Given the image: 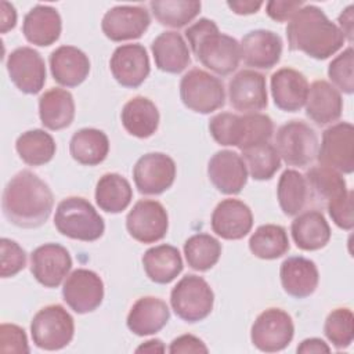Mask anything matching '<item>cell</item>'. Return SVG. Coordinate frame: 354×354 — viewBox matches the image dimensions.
<instances>
[{
    "label": "cell",
    "instance_id": "obj_1",
    "mask_svg": "<svg viewBox=\"0 0 354 354\" xmlns=\"http://www.w3.org/2000/svg\"><path fill=\"white\" fill-rule=\"evenodd\" d=\"M53 206L54 196L48 184L29 170L17 173L3 191V213L11 224L21 228L44 224Z\"/></svg>",
    "mask_w": 354,
    "mask_h": 354
},
{
    "label": "cell",
    "instance_id": "obj_2",
    "mask_svg": "<svg viewBox=\"0 0 354 354\" xmlns=\"http://www.w3.org/2000/svg\"><path fill=\"white\" fill-rule=\"evenodd\" d=\"M286 37L292 51H301L315 59L329 58L346 41L337 25L313 4H304L288 22Z\"/></svg>",
    "mask_w": 354,
    "mask_h": 354
},
{
    "label": "cell",
    "instance_id": "obj_3",
    "mask_svg": "<svg viewBox=\"0 0 354 354\" xmlns=\"http://www.w3.org/2000/svg\"><path fill=\"white\" fill-rule=\"evenodd\" d=\"M184 33L192 53L212 72L227 76L238 68L241 44L232 36L221 33L214 21L201 18Z\"/></svg>",
    "mask_w": 354,
    "mask_h": 354
},
{
    "label": "cell",
    "instance_id": "obj_4",
    "mask_svg": "<svg viewBox=\"0 0 354 354\" xmlns=\"http://www.w3.org/2000/svg\"><path fill=\"white\" fill-rule=\"evenodd\" d=\"M209 131L214 141L223 147H236L241 151L268 142L274 133V123L264 113L221 112L209 122Z\"/></svg>",
    "mask_w": 354,
    "mask_h": 354
},
{
    "label": "cell",
    "instance_id": "obj_5",
    "mask_svg": "<svg viewBox=\"0 0 354 354\" xmlns=\"http://www.w3.org/2000/svg\"><path fill=\"white\" fill-rule=\"evenodd\" d=\"M54 225L62 235L83 242L97 241L105 231L102 217L87 199L80 196H68L58 203Z\"/></svg>",
    "mask_w": 354,
    "mask_h": 354
},
{
    "label": "cell",
    "instance_id": "obj_6",
    "mask_svg": "<svg viewBox=\"0 0 354 354\" xmlns=\"http://www.w3.org/2000/svg\"><path fill=\"white\" fill-rule=\"evenodd\" d=\"M170 304L176 315L185 322H199L213 310L214 293L198 275H185L170 292Z\"/></svg>",
    "mask_w": 354,
    "mask_h": 354
},
{
    "label": "cell",
    "instance_id": "obj_7",
    "mask_svg": "<svg viewBox=\"0 0 354 354\" xmlns=\"http://www.w3.org/2000/svg\"><path fill=\"white\" fill-rule=\"evenodd\" d=\"M180 98L188 109L206 115L225 104V88L221 79L194 68L181 77Z\"/></svg>",
    "mask_w": 354,
    "mask_h": 354
},
{
    "label": "cell",
    "instance_id": "obj_8",
    "mask_svg": "<svg viewBox=\"0 0 354 354\" xmlns=\"http://www.w3.org/2000/svg\"><path fill=\"white\" fill-rule=\"evenodd\" d=\"M75 333L72 315L59 304L39 310L30 324V335L36 347L47 351L61 350L71 343Z\"/></svg>",
    "mask_w": 354,
    "mask_h": 354
},
{
    "label": "cell",
    "instance_id": "obj_9",
    "mask_svg": "<svg viewBox=\"0 0 354 354\" xmlns=\"http://www.w3.org/2000/svg\"><path fill=\"white\" fill-rule=\"evenodd\" d=\"M279 158L289 166L310 165L318 151V137L313 127L303 120H290L282 124L275 137Z\"/></svg>",
    "mask_w": 354,
    "mask_h": 354
},
{
    "label": "cell",
    "instance_id": "obj_10",
    "mask_svg": "<svg viewBox=\"0 0 354 354\" xmlns=\"http://www.w3.org/2000/svg\"><path fill=\"white\" fill-rule=\"evenodd\" d=\"M295 335L292 317L282 308L271 307L260 313L250 329V340L264 353H277L289 346Z\"/></svg>",
    "mask_w": 354,
    "mask_h": 354
},
{
    "label": "cell",
    "instance_id": "obj_11",
    "mask_svg": "<svg viewBox=\"0 0 354 354\" xmlns=\"http://www.w3.org/2000/svg\"><path fill=\"white\" fill-rule=\"evenodd\" d=\"M315 158L322 166L330 167L339 173L351 174L354 170L353 124L339 122L325 129Z\"/></svg>",
    "mask_w": 354,
    "mask_h": 354
},
{
    "label": "cell",
    "instance_id": "obj_12",
    "mask_svg": "<svg viewBox=\"0 0 354 354\" xmlns=\"http://www.w3.org/2000/svg\"><path fill=\"white\" fill-rule=\"evenodd\" d=\"M126 228L130 236L141 243L158 242L167 234V212L158 201L141 199L127 213Z\"/></svg>",
    "mask_w": 354,
    "mask_h": 354
},
{
    "label": "cell",
    "instance_id": "obj_13",
    "mask_svg": "<svg viewBox=\"0 0 354 354\" xmlns=\"http://www.w3.org/2000/svg\"><path fill=\"white\" fill-rule=\"evenodd\" d=\"M133 178L140 194L159 195L173 185L176 163L162 152L145 153L136 162Z\"/></svg>",
    "mask_w": 354,
    "mask_h": 354
},
{
    "label": "cell",
    "instance_id": "obj_14",
    "mask_svg": "<svg viewBox=\"0 0 354 354\" xmlns=\"http://www.w3.org/2000/svg\"><path fill=\"white\" fill-rule=\"evenodd\" d=\"M62 297L75 313H91L102 303L104 282L97 272L77 268L66 277L62 286Z\"/></svg>",
    "mask_w": 354,
    "mask_h": 354
},
{
    "label": "cell",
    "instance_id": "obj_15",
    "mask_svg": "<svg viewBox=\"0 0 354 354\" xmlns=\"http://www.w3.org/2000/svg\"><path fill=\"white\" fill-rule=\"evenodd\" d=\"M7 72L15 87L25 94L39 93L46 83V64L32 47H18L10 53Z\"/></svg>",
    "mask_w": 354,
    "mask_h": 354
},
{
    "label": "cell",
    "instance_id": "obj_16",
    "mask_svg": "<svg viewBox=\"0 0 354 354\" xmlns=\"http://www.w3.org/2000/svg\"><path fill=\"white\" fill-rule=\"evenodd\" d=\"M72 268L66 248L58 243H44L30 254V272L46 288H57Z\"/></svg>",
    "mask_w": 354,
    "mask_h": 354
},
{
    "label": "cell",
    "instance_id": "obj_17",
    "mask_svg": "<svg viewBox=\"0 0 354 354\" xmlns=\"http://www.w3.org/2000/svg\"><path fill=\"white\" fill-rule=\"evenodd\" d=\"M115 80L126 88H137L149 75V58L142 44H122L116 47L109 61Z\"/></svg>",
    "mask_w": 354,
    "mask_h": 354
},
{
    "label": "cell",
    "instance_id": "obj_18",
    "mask_svg": "<svg viewBox=\"0 0 354 354\" xmlns=\"http://www.w3.org/2000/svg\"><path fill=\"white\" fill-rule=\"evenodd\" d=\"M151 24L149 12L141 6H116L109 8L101 22L104 35L112 41L138 39Z\"/></svg>",
    "mask_w": 354,
    "mask_h": 354
},
{
    "label": "cell",
    "instance_id": "obj_19",
    "mask_svg": "<svg viewBox=\"0 0 354 354\" xmlns=\"http://www.w3.org/2000/svg\"><path fill=\"white\" fill-rule=\"evenodd\" d=\"M228 98L234 109L254 113L268 104L264 75L253 69L239 71L228 83Z\"/></svg>",
    "mask_w": 354,
    "mask_h": 354
},
{
    "label": "cell",
    "instance_id": "obj_20",
    "mask_svg": "<svg viewBox=\"0 0 354 354\" xmlns=\"http://www.w3.org/2000/svg\"><path fill=\"white\" fill-rule=\"evenodd\" d=\"M207 176L217 191L225 195H235L242 191L248 181V169L239 153L223 149L210 158Z\"/></svg>",
    "mask_w": 354,
    "mask_h": 354
},
{
    "label": "cell",
    "instance_id": "obj_21",
    "mask_svg": "<svg viewBox=\"0 0 354 354\" xmlns=\"http://www.w3.org/2000/svg\"><path fill=\"white\" fill-rule=\"evenodd\" d=\"M212 230L223 239L236 241L246 236L253 227L250 207L239 199H223L212 213Z\"/></svg>",
    "mask_w": 354,
    "mask_h": 354
},
{
    "label": "cell",
    "instance_id": "obj_22",
    "mask_svg": "<svg viewBox=\"0 0 354 354\" xmlns=\"http://www.w3.org/2000/svg\"><path fill=\"white\" fill-rule=\"evenodd\" d=\"M241 59L248 66L270 69L275 66L282 54V39L272 30L256 29L248 32L241 40Z\"/></svg>",
    "mask_w": 354,
    "mask_h": 354
},
{
    "label": "cell",
    "instance_id": "obj_23",
    "mask_svg": "<svg viewBox=\"0 0 354 354\" xmlns=\"http://www.w3.org/2000/svg\"><path fill=\"white\" fill-rule=\"evenodd\" d=\"M270 84L274 104L281 111L297 112L304 106L308 82L301 72L292 68H281L272 73Z\"/></svg>",
    "mask_w": 354,
    "mask_h": 354
},
{
    "label": "cell",
    "instance_id": "obj_24",
    "mask_svg": "<svg viewBox=\"0 0 354 354\" xmlns=\"http://www.w3.org/2000/svg\"><path fill=\"white\" fill-rule=\"evenodd\" d=\"M279 277L283 290L296 299L313 295L318 286L319 274L315 263L301 256H292L282 261Z\"/></svg>",
    "mask_w": 354,
    "mask_h": 354
},
{
    "label": "cell",
    "instance_id": "obj_25",
    "mask_svg": "<svg viewBox=\"0 0 354 354\" xmlns=\"http://www.w3.org/2000/svg\"><path fill=\"white\" fill-rule=\"evenodd\" d=\"M50 69L57 83L76 87L88 76L90 59L75 46H59L50 55Z\"/></svg>",
    "mask_w": 354,
    "mask_h": 354
},
{
    "label": "cell",
    "instance_id": "obj_26",
    "mask_svg": "<svg viewBox=\"0 0 354 354\" xmlns=\"http://www.w3.org/2000/svg\"><path fill=\"white\" fill-rule=\"evenodd\" d=\"M306 115L318 126L336 122L342 116L343 100L340 91L326 80H315L308 86Z\"/></svg>",
    "mask_w": 354,
    "mask_h": 354
},
{
    "label": "cell",
    "instance_id": "obj_27",
    "mask_svg": "<svg viewBox=\"0 0 354 354\" xmlns=\"http://www.w3.org/2000/svg\"><path fill=\"white\" fill-rule=\"evenodd\" d=\"M62 30V21L58 11L51 6L37 4L24 18L22 33L25 39L40 47L55 43Z\"/></svg>",
    "mask_w": 354,
    "mask_h": 354
},
{
    "label": "cell",
    "instance_id": "obj_28",
    "mask_svg": "<svg viewBox=\"0 0 354 354\" xmlns=\"http://www.w3.org/2000/svg\"><path fill=\"white\" fill-rule=\"evenodd\" d=\"M170 310L167 304L153 296L140 297L130 308L127 328L137 336L158 333L169 321Z\"/></svg>",
    "mask_w": 354,
    "mask_h": 354
},
{
    "label": "cell",
    "instance_id": "obj_29",
    "mask_svg": "<svg viewBox=\"0 0 354 354\" xmlns=\"http://www.w3.org/2000/svg\"><path fill=\"white\" fill-rule=\"evenodd\" d=\"M292 238L301 250H318L330 239V227L319 210L299 213L290 225Z\"/></svg>",
    "mask_w": 354,
    "mask_h": 354
},
{
    "label": "cell",
    "instance_id": "obj_30",
    "mask_svg": "<svg viewBox=\"0 0 354 354\" xmlns=\"http://www.w3.org/2000/svg\"><path fill=\"white\" fill-rule=\"evenodd\" d=\"M158 69L167 73H180L191 64L188 46L183 36L174 30L160 33L151 44Z\"/></svg>",
    "mask_w": 354,
    "mask_h": 354
},
{
    "label": "cell",
    "instance_id": "obj_31",
    "mask_svg": "<svg viewBox=\"0 0 354 354\" xmlns=\"http://www.w3.org/2000/svg\"><path fill=\"white\" fill-rule=\"evenodd\" d=\"M39 116L48 130H62L71 126L75 118L73 95L59 87L47 90L39 98Z\"/></svg>",
    "mask_w": 354,
    "mask_h": 354
},
{
    "label": "cell",
    "instance_id": "obj_32",
    "mask_svg": "<svg viewBox=\"0 0 354 354\" xmlns=\"http://www.w3.org/2000/svg\"><path fill=\"white\" fill-rule=\"evenodd\" d=\"M120 120L129 134L138 138H148L158 130L159 111L149 98L137 95L124 104Z\"/></svg>",
    "mask_w": 354,
    "mask_h": 354
},
{
    "label": "cell",
    "instance_id": "obj_33",
    "mask_svg": "<svg viewBox=\"0 0 354 354\" xmlns=\"http://www.w3.org/2000/svg\"><path fill=\"white\" fill-rule=\"evenodd\" d=\"M147 277L155 283H169L183 271V259L177 248L162 243L149 248L142 256Z\"/></svg>",
    "mask_w": 354,
    "mask_h": 354
},
{
    "label": "cell",
    "instance_id": "obj_34",
    "mask_svg": "<svg viewBox=\"0 0 354 354\" xmlns=\"http://www.w3.org/2000/svg\"><path fill=\"white\" fill-rule=\"evenodd\" d=\"M69 152L77 163L95 166L104 162L108 156L109 140L102 130L84 127L72 136Z\"/></svg>",
    "mask_w": 354,
    "mask_h": 354
},
{
    "label": "cell",
    "instance_id": "obj_35",
    "mask_svg": "<svg viewBox=\"0 0 354 354\" xmlns=\"http://www.w3.org/2000/svg\"><path fill=\"white\" fill-rule=\"evenodd\" d=\"M304 177L308 185L310 199H314L324 206L348 191L343 176L339 171L322 165L310 167Z\"/></svg>",
    "mask_w": 354,
    "mask_h": 354
},
{
    "label": "cell",
    "instance_id": "obj_36",
    "mask_svg": "<svg viewBox=\"0 0 354 354\" xmlns=\"http://www.w3.org/2000/svg\"><path fill=\"white\" fill-rule=\"evenodd\" d=\"M277 198L283 214L292 217L301 213L310 202V192L304 174L293 169H286L279 177Z\"/></svg>",
    "mask_w": 354,
    "mask_h": 354
},
{
    "label": "cell",
    "instance_id": "obj_37",
    "mask_svg": "<svg viewBox=\"0 0 354 354\" xmlns=\"http://www.w3.org/2000/svg\"><path fill=\"white\" fill-rule=\"evenodd\" d=\"M133 189L130 183L118 173L104 174L95 187V202L106 213H120L130 205Z\"/></svg>",
    "mask_w": 354,
    "mask_h": 354
},
{
    "label": "cell",
    "instance_id": "obj_38",
    "mask_svg": "<svg viewBox=\"0 0 354 354\" xmlns=\"http://www.w3.org/2000/svg\"><path fill=\"white\" fill-rule=\"evenodd\" d=\"M19 158L29 166H41L48 163L55 155V141L53 136L41 129L22 133L15 142Z\"/></svg>",
    "mask_w": 354,
    "mask_h": 354
},
{
    "label": "cell",
    "instance_id": "obj_39",
    "mask_svg": "<svg viewBox=\"0 0 354 354\" xmlns=\"http://www.w3.org/2000/svg\"><path fill=\"white\" fill-rule=\"evenodd\" d=\"M250 252L263 260H274L289 250L285 228L277 224H264L256 228L249 239Z\"/></svg>",
    "mask_w": 354,
    "mask_h": 354
},
{
    "label": "cell",
    "instance_id": "obj_40",
    "mask_svg": "<svg viewBox=\"0 0 354 354\" xmlns=\"http://www.w3.org/2000/svg\"><path fill=\"white\" fill-rule=\"evenodd\" d=\"M149 7L160 25L178 29L198 17L202 4L195 0H153Z\"/></svg>",
    "mask_w": 354,
    "mask_h": 354
},
{
    "label": "cell",
    "instance_id": "obj_41",
    "mask_svg": "<svg viewBox=\"0 0 354 354\" xmlns=\"http://www.w3.org/2000/svg\"><path fill=\"white\" fill-rule=\"evenodd\" d=\"M184 254L192 270L207 271L218 261L221 243L209 234H195L185 241Z\"/></svg>",
    "mask_w": 354,
    "mask_h": 354
},
{
    "label": "cell",
    "instance_id": "obj_42",
    "mask_svg": "<svg viewBox=\"0 0 354 354\" xmlns=\"http://www.w3.org/2000/svg\"><path fill=\"white\" fill-rule=\"evenodd\" d=\"M241 156L246 165L248 174L259 181L272 178L281 167L279 153L270 141L243 149Z\"/></svg>",
    "mask_w": 354,
    "mask_h": 354
},
{
    "label": "cell",
    "instance_id": "obj_43",
    "mask_svg": "<svg viewBox=\"0 0 354 354\" xmlns=\"http://www.w3.org/2000/svg\"><path fill=\"white\" fill-rule=\"evenodd\" d=\"M324 333L336 348H347L354 339L353 311L347 307L332 310L325 319Z\"/></svg>",
    "mask_w": 354,
    "mask_h": 354
},
{
    "label": "cell",
    "instance_id": "obj_44",
    "mask_svg": "<svg viewBox=\"0 0 354 354\" xmlns=\"http://www.w3.org/2000/svg\"><path fill=\"white\" fill-rule=\"evenodd\" d=\"M353 48L351 46L343 50L337 57L332 59L328 66V76L332 86L344 94H353L354 91V76H353Z\"/></svg>",
    "mask_w": 354,
    "mask_h": 354
},
{
    "label": "cell",
    "instance_id": "obj_45",
    "mask_svg": "<svg viewBox=\"0 0 354 354\" xmlns=\"http://www.w3.org/2000/svg\"><path fill=\"white\" fill-rule=\"evenodd\" d=\"M0 275L1 278H10L22 271L26 266V252L8 238L0 241Z\"/></svg>",
    "mask_w": 354,
    "mask_h": 354
},
{
    "label": "cell",
    "instance_id": "obj_46",
    "mask_svg": "<svg viewBox=\"0 0 354 354\" xmlns=\"http://www.w3.org/2000/svg\"><path fill=\"white\" fill-rule=\"evenodd\" d=\"M328 213L332 221L342 230L350 231L354 225V216H353V191L348 189L347 194L342 195L340 198L329 202L326 205Z\"/></svg>",
    "mask_w": 354,
    "mask_h": 354
},
{
    "label": "cell",
    "instance_id": "obj_47",
    "mask_svg": "<svg viewBox=\"0 0 354 354\" xmlns=\"http://www.w3.org/2000/svg\"><path fill=\"white\" fill-rule=\"evenodd\" d=\"M0 351L1 353H29L25 330L15 324H1Z\"/></svg>",
    "mask_w": 354,
    "mask_h": 354
},
{
    "label": "cell",
    "instance_id": "obj_48",
    "mask_svg": "<svg viewBox=\"0 0 354 354\" xmlns=\"http://www.w3.org/2000/svg\"><path fill=\"white\" fill-rule=\"evenodd\" d=\"M304 4L301 1H290V0H271L266 4L267 15L277 21V22H285L290 21L293 15L303 7Z\"/></svg>",
    "mask_w": 354,
    "mask_h": 354
},
{
    "label": "cell",
    "instance_id": "obj_49",
    "mask_svg": "<svg viewBox=\"0 0 354 354\" xmlns=\"http://www.w3.org/2000/svg\"><path fill=\"white\" fill-rule=\"evenodd\" d=\"M209 348L206 344L194 335H181L176 337L169 347V353L180 354V353H207Z\"/></svg>",
    "mask_w": 354,
    "mask_h": 354
},
{
    "label": "cell",
    "instance_id": "obj_50",
    "mask_svg": "<svg viewBox=\"0 0 354 354\" xmlns=\"http://www.w3.org/2000/svg\"><path fill=\"white\" fill-rule=\"evenodd\" d=\"M17 24V11L8 1H0V32L6 33Z\"/></svg>",
    "mask_w": 354,
    "mask_h": 354
},
{
    "label": "cell",
    "instance_id": "obj_51",
    "mask_svg": "<svg viewBox=\"0 0 354 354\" xmlns=\"http://www.w3.org/2000/svg\"><path fill=\"white\" fill-rule=\"evenodd\" d=\"M297 353L300 354H311V353H329L330 347L318 337H310L304 339L296 348Z\"/></svg>",
    "mask_w": 354,
    "mask_h": 354
},
{
    "label": "cell",
    "instance_id": "obj_52",
    "mask_svg": "<svg viewBox=\"0 0 354 354\" xmlns=\"http://www.w3.org/2000/svg\"><path fill=\"white\" fill-rule=\"evenodd\" d=\"M227 6L238 15H249L254 14L263 6V1H253V0H236V1H227Z\"/></svg>",
    "mask_w": 354,
    "mask_h": 354
},
{
    "label": "cell",
    "instance_id": "obj_53",
    "mask_svg": "<svg viewBox=\"0 0 354 354\" xmlns=\"http://www.w3.org/2000/svg\"><path fill=\"white\" fill-rule=\"evenodd\" d=\"M353 6H348L344 11H342V14L339 15V29L342 30L343 36L348 40V43L353 41Z\"/></svg>",
    "mask_w": 354,
    "mask_h": 354
},
{
    "label": "cell",
    "instance_id": "obj_54",
    "mask_svg": "<svg viewBox=\"0 0 354 354\" xmlns=\"http://www.w3.org/2000/svg\"><path fill=\"white\" fill-rule=\"evenodd\" d=\"M165 351H166V347L162 343V340H159V339L147 340L136 348V353H151V354H153V353H165Z\"/></svg>",
    "mask_w": 354,
    "mask_h": 354
}]
</instances>
